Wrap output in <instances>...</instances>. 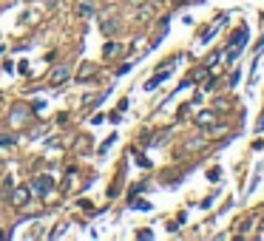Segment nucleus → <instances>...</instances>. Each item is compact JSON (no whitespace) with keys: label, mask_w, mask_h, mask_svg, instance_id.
<instances>
[{"label":"nucleus","mask_w":264,"mask_h":241,"mask_svg":"<svg viewBox=\"0 0 264 241\" xmlns=\"http://www.w3.org/2000/svg\"><path fill=\"white\" fill-rule=\"evenodd\" d=\"M29 187H32L34 196L46 199V196H51V193H54V179H51L49 173H46V176L40 173V176H34V179H32V185H29Z\"/></svg>","instance_id":"1"},{"label":"nucleus","mask_w":264,"mask_h":241,"mask_svg":"<svg viewBox=\"0 0 264 241\" xmlns=\"http://www.w3.org/2000/svg\"><path fill=\"white\" fill-rule=\"evenodd\" d=\"M247 37H250L247 26H242V29H236V32H233V37H230V51H227V60H236V57L242 54V48H245V43H247Z\"/></svg>","instance_id":"2"},{"label":"nucleus","mask_w":264,"mask_h":241,"mask_svg":"<svg viewBox=\"0 0 264 241\" xmlns=\"http://www.w3.org/2000/svg\"><path fill=\"white\" fill-rule=\"evenodd\" d=\"M9 202L15 204V207H29V202H32V187H15L12 196H9Z\"/></svg>","instance_id":"3"},{"label":"nucleus","mask_w":264,"mask_h":241,"mask_svg":"<svg viewBox=\"0 0 264 241\" xmlns=\"http://www.w3.org/2000/svg\"><path fill=\"white\" fill-rule=\"evenodd\" d=\"M68 77H71V68H68V65H54V68H51V74H49V85L57 88V85H63Z\"/></svg>","instance_id":"4"},{"label":"nucleus","mask_w":264,"mask_h":241,"mask_svg":"<svg viewBox=\"0 0 264 241\" xmlns=\"http://www.w3.org/2000/svg\"><path fill=\"white\" fill-rule=\"evenodd\" d=\"M173 63H176V60H170V63L165 65V71H159V74H156V77H151V80L145 82V91H153V88H156V85H159V82H165L168 77H170V71H173Z\"/></svg>","instance_id":"5"},{"label":"nucleus","mask_w":264,"mask_h":241,"mask_svg":"<svg viewBox=\"0 0 264 241\" xmlns=\"http://www.w3.org/2000/svg\"><path fill=\"white\" fill-rule=\"evenodd\" d=\"M222 23H225V15H219V17L213 20V23H210V29L202 34V43H210V40H213V34L219 32V29H222Z\"/></svg>","instance_id":"6"},{"label":"nucleus","mask_w":264,"mask_h":241,"mask_svg":"<svg viewBox=\"0 0 264 241\" xmlns=\"http://www.w3.org/2000/svg\"><path fill=\"white\" fill-rule=\"evenodd\" d=\"M94 74H97V65H94V63H83V65H80V71H77V80L85 82L88 77H94Z\"/></svg>","instance_id":"7"},{"label":"nucleus","mask_w":264,"mask_h":241,"mask_svg":"<svg viewBox=\"0 0 264 241\" xmlns=\"http://www.w3.org/2000/svg\"><path fill=\"white\" fill-rule=\"evenodd\" d=\"M151 15H153V6H148V0L136 6V20H142V23H145V20H151Z\"/></svg>","instance_id":"8"},{"label":"nucleus","mask_w":264,"mask_h":241,"mask_svg":"<svg viewBox=\"0 0 264 241\" xmlns=\"http://www.w3.org/2000/svg\"><path fill=\"white\" fill-rule=\"evenodd\" d=\"M102 54H105L108 60H111V57H119V54H122V46H119V43H111V40H108V43H105V48H102Z\"/></svg>","instance_id":"9"},{"label":"nucleus","mask_w":264,"mask_h":241,"mask_svg":"<svg viewBox=\"0 0 264 241\" xmlns=\"http://www.w3.org/2000/svg\"><path fill=\"white\" fill-rule=\"evenodd\" d=\"M196 122L199 125H216V116H213V111H202L196 116Z\"/></svg>","instance_id":"10"},{"label":"nucleus","mask_w":264,"mask_h":241,"mask_svg":"<svg viewBox=\"0 0 264 241\" xmlns=\"http://www.w3.org/2000/svg\"><path fill=\"white\" fill-rule=\"evenodd\" d=\"M94 15V3H80V6H77V17H91Z\"/></svg>","instance_id":"11"},{"label":"nucleus","mask_w":264,"mask_h":241,"mask_svg":"<svg viewBox=\"0 0 264 241\" xmlns=\"http://www.w3.org/2000/svg\"><path fill=\"white\" fill-rule=\"evenodd\" d=\"M12 190H15V182H12V179H6V182H3V187H0V199H9Z\"/></svg>","instance_id":"12"},{"label":"nucleus","mask_w":264,"mask_h":241,"mask_svg":"<svg viewBox=\"0 0 264 241\" xmlns=\"http://www.w3.org/2000/svg\"><path fill=\"white\" fill-rule=\"evenodd\" d=\"M219 60H222V51H213V54L205 60V68H207V71H210V68H216V65H219Z\"/></svg>","instance_id":"13"},{"label":"nucleus","mask_w":264,"mask_h":241,"mask_svg":"<svg viewBox=\"0 0 264 241\" xmlns=\"http://www.w3.org/2000/svg\"><path fill=\"white\" fill-rule=\"evenodd\" d=\"M199 148H205V136H199V139H190V142H185V150H199Z\"/></svg>","instance_id":"14"},{"label":"nucleus","mask_w":264,"mask_h":241,"mask_svg":"<svg viewBox=\"0 0 264 241\" xmlns=\"http://www.w3.org/2000/svg\"><path fill=\"white\" fill-rule=\"evenodd\" d=\"M15 116H12V125H20V122H23V119H26V108H15Z\"/></svg>","instance_id":"15"},{"label":"nucleus","mask_w":264,"mask_h":241,"mask_svg":"<svg viewBox=\"0 0 264 241\" xmlns=\"http://www.w3.org/2000/svg\"><path fill=\"white\" fill-rule=\"evenodd\" d=\"M114 32H116V23H114V20H102V34H108V37H111Z\"/></svg>","instance_id":"16"},{"label":"nucleus","mask_w":264,"mask_h":241,"mask_svg":"<svg viewBox=\"0 0 264 241\" xmlns=\"http://www.w3.org/2000/svg\"><path fill=\"white\" fill-rule=\"evenodd\" d=\"M114 142H116V133H114V136H108L105 142L99 145V156H102V153H108V148H111V145H114Z\"/></svg>","instance_id":"17"},{"label":"nucleus","mask_w":264,"mask_h":241,"mask_svg":"<svg viewBox=\"0 0 264 241\" xmlns=\"http://www.w3.org/2000/svg\"><path fill=\"white\" fill-rule=\"evenodd\" d=\"M133 207L136 210H151V202H145V199H133Z\"/></svg>","instance_id":"18"},{"label":"nucleus","mask_w":264,"mask_h":241,"mask_svg":"<svg viewBox=\"0 0 264 241\" xmlns=\"http://www.w3.org/2000/svg\"><path fill=\"white\" fill-rule=\"evenodd\" d=\"M219 176H222V167H210V170H207V179H210V182H219Z\"/></svg>","instance_id":"19"},{"label":"nucleus","mask_w":264,"mask_h":241,"mask_svg":"<svg viewBox=\"0 0 264 241\" xmlns=\"http://www.w3.org/2000/svg\"><path fill=\"white\" fill-rule=\"evenodd\" d=\"M133 65L131 63H125V65H119V68H116V77H122V74H128V71H131Z\"/></svg>","instance_id":"20"},{"label":"nucleus","mask_w":264,"mask_h":241,"mask_svg":"<svg viewBox=\"0 0 264 241\" xmlns=\"http://www.w3.org/2000/svg\"><path fill=\"white\" fill-rule=\"evenodd\" d=\"M63 233H66V224H57V230H54V233H51V239H60V236H63Z\"/></svg>","instance_id":"21"},{"label":"nucleus","mask_w":264,"mask_h":241,"mask_svg":"<svg viewBox=\"0 0 264 241\" xmlns=\"http://www.w3.org/2000/svg\"><path fill=\"white\" fill-rule=\"evenodd\" d=\"M85 148H88V136H83V139L77 142V150H85Z\"/></svg>","instance_id":"22"},{"label":"nucleus","mask_w":264,"mask_h":241,"mask_svg":"<svg viewBox=\"0 0 264 241\" xmlns=\"http://www.w3.org/2000/svg\"><path fill=\"white\" fill-rule=\"evenodd\" d=\"M17 71H20V74H29V63H26V60H23V63L17 65Z\"/></svg>","instance_id":"23"},{"label":"nucleus","mask_w":264,"mask_h":241,"mask_svg":"<svg viewBox=\"0 0 264 241\" xmlns=\"http://www.w3.org/2000/svg\"><path fill=\"white\" fill-rule=\"evenodd\" d=\"M0 145H15V139L12 136H0Z\"/></svg>","instance_id":"24"},{"label":"nucleus","mask_w":264,"mask_h":241,"mask_svg":"<svg viewBox=\"0 0 264 241\" xmlns=\"http://www.w3.org/2000/svg\"><path fill=\"white\" fill-rule=\"evenodd\" d=\"M128 3H133V6H139V3H145V0H128Z\"/></svg>","instance_id":"25"},{"label":"nucleus","mask_w":264,"mask_h":241,"mask_svg":"<svg viewBox=\"0 0 264 241\" xmlns=\"http://www.w3.org/2000/svg\"><path fill=\"white\" fill-rule=\"evenodd\" d=\"M151 3H165V0H151Z\"/></svg>","instance_id":"26"},{"label":"nucleus","mask_w":264,"mask_h":241,"mask_svg":"<svg viewBox=\"0 0 264 241\" xmlns=\"http://www.w3.org/2000/svg\"><path fill=\"white\" fill-rule=\"evenodd\" d=\"M0 173H3V162H0Z\"/></svg>","instance_id":"27"},{"label":"nucleus","mask_w":264,"mask_h":241,"mask_svg":"<svg viewBox=\"0 0 264 241\" xmlns=\"http://www.w3.org/2000/svg\"><path fill=\"white\" fill-rule=\"evenodd\" d=\"M85 3H94V0H85Z\"/></svg>","instance_id":"28"}]
</instances>
